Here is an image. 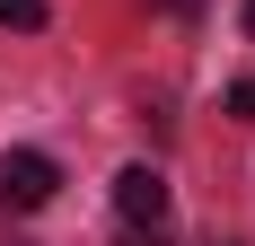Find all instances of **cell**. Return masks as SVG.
<instances>
[{
	"label": "cell",
	"instance_id": "6da1fadb",
	"mask_svg": "<svg viewBox=\"0 0 255 246\" xmlns=\"http://www.w3.org/2000/svg\"><path fill=\"white\" fill-rule=\"evenodd\" d=\"M53 194H62V167H53L44 149H9L0 158V202L9 211H44Z\"/></svg>",
	"mask_w": 255,
	"mask_h": 246
},
{
	"label": "cell",
	"instance_id": "7a4b0ae2",
	"mask_svg": "<svg viewBox=\"0 0 255 246\" xmlns=\"http://www.w3.org/2000/svg\"><path fill=\"white\" fill-rule=\"evenodd\" d=\"M115 211H124V220H167V176H158V167H124V176H115Z\"/></svg>",
	"mask_w": 255,
	"mask_h": 246
},
{
	"label": "cell",
	"instance_id": "3957f363",
	"mask_svg": "<svg viewBox=\"0 0 255 246\" xmlns=\"http://www.w3.org/2000/svg\"><path fill=\"white\" fill-rule=\"evenodd\" d=\"M0 26H44V0H0Z\"/></svg>",
	"mask_w": 255,
	"mask_h": 246
},
{
	"label": "cell",
	"instance_id": "277c9868",
	"mask_svg": "<svg viewBox=\"0 0 255 246\" xmlns=\"http://www.w3.org/2000/svg\"><path fill=\"white\" fill-rule=\"evenodd\" d=\"M115 246H167V229H150V220H132V229H124Z\"/></svg>",
	"mask_w": 255,
	"mask_h": 246
},
{
	"label": "cell",
	"instance_id": "5b68a950",
	"mask_svg": "<svg viewBox=\"0 0 255 246\" xmlns=\"http://www.w3.org/2000/svg\"><path fill=\"white\" fill-rule=\"evenodd\" d=\"M229 115H238V123H255V79H238V88H229Z\"/></svg>",
	"mask_w": 255,
	"mask_h": 246
},
{
	"label": "cell",
	"instance_id": "8992f818",
	"mask_svg": "<svg viewBox=\"0 0 255 246\" xmlns=\"http://www.w3.org/2000/svg\"><path fill=\"white\" fill-rule=\"evenodd\" d=\"M247 35H255V0H247Z\"/></svg>",
	"mask_w": 255,
	"mask_h": 246
}]
</instances>
